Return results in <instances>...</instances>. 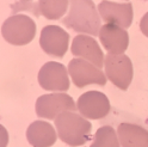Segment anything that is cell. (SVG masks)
I'll return each mask as SVG.
<instances>
[{
	"mask_svg": "<svg viewBox=\"0 0 148 147\" xmlns=\"http://www.w3.org/2000/svg\"><path fill=\"white\" fill-rule=\"evenodd\" d=\"M69 12L62 19L63 25L77 32L99 35L100 16L95 3L92 0H69Z\"/></svg>",
	"mask_w": 148,
	"mask_h": 147,
	"instance_id": "cell-1",
	"label": "cell"
},
{
	"mask_svg": "<svg viewBox=\"0 0 148 147\" xmlns=\"http://www.w3.org/2000/svg\"><path fill=\"white\" fill-rule=\"evenodd\" d=\"M58 136L72 147L85 145L91 137L92 124L75 111H64L55 118Z\"/></svg>",
	"mask_w": 148,
	"mask_h": 147,
	"instance_id": "cell-2",
	"label": "cell"
},
{
	"mask_svg": "<svg viewBox=\"0 0 148 147\" xmlns=\"http://www.w3.org/2000/svg\"><path fill=\"white\" fill-rule=\"evenodd\" d=\"M1 35L10 44L25 45L35 38L36 23L26 14H13L3 23Z\"/></svg>",
	"mask_w": 148,
	"mask_h": 147,
	"instance_id": "cell-3",
	"label": "cell"
},
{
	"mask_svg": "<svg viewBox=\"0 0 148 147\" xmlns=\"http://www.w3.org/2000/svg\"><path fill=\"white\" fill-rule=\"evenodd\" d=\"M106 77L119 90H127L133 80V63L124 54H108L104 58Z\"/></svg>",
	"mask_w": 148,
	"mask_h": 147,
	"instance_id": "cell-4",
	"label": "cell"
},
{
	"mask_svg": "<svg viewBox=\"0 0 148 147\" xmlns=\"http://www.w3.org/2000/svg\"><path fill=\"white\" fill-rule=\"evenodd\" d=\"M36 114L38 117L55 120L64 111H75L77 105L67 93H49L38 97L36 100Z\"/></svg>",
	"mask_w": 148,
	"mask_h": 147,
	"instance_id": "cell-5",
	"label": "cell"
},
{
	"mask_svg": "<svg viewBox=\"0 0 148 147\" xmlns=\"http://www.w3.org/2000/svg\"><path fill=\"white\" fill-rule=\"evenodd\" d=\"M68 73L77 87H85L91 84L104 86L106 77L100 68L84 59H72L68 63Z\"/></svg>",
	"mask_w": 148,
	"mask_h": 147,
	"instance_id": "cell-6",
	"label": "cell"
},
{
	"mask_svg": "<svg viewBox=\"0 0 148 147\" xmlns=\"http://www.w3.org/2000/svg\"><path fill=\"white\" fill-rule=\"evenodd\" d=\"M77 109L82 117L91 120H100L110 113V100L99 91H87L82 93L77 102Z\"/></svg>",
	"mask_w": 148,
	"mask_h": 147,
	"instance_id": "cell-7",
	"label": "cell"
},
{
	"mask_svg": "<svg viewBox=\"0 0 148 147\" xmlns=\"http://www.w3.org/2000/svg\"><path fill=\"white\" fill-rule=\"evenodd\" d=\"M38 82L43 90L64 92L69 89L68 69L60 62H47L38 72Z\"/></svg>",
	"mask_w": 148,
	"mask_h": 147,
	"instance_id": "cell-8",
	"label": "cell"
},
{
	"mask_svg": "<svg viewBox=\"0 0 148 147\" xmlns=\"http://www.w3.org/2000/svg\"><path fill=\"white\" fill-rule=\"evenodd\" d=\"M69 43V35L59 25H47L44 26L41 36L40 44L45 54L54 58L64 56Z\"/></svg>",
	"mask_w": 148,
	"mask_h": 147,
	"instance_id": "cell-9",
	"label": "cell"
},
{
	"mask_svg": "<svg viewBox=\"0 0 148 147\" xmlns=\"http://www.w3.org/2000/svg\"><path fill=\"white\" fill-rule=\"evenodd\" d=\"M98 12L106 24H115L127 29L133 23V5L129 4H117L101 0L98 5Z\"/></svg>",
	"mask_w": 148,
	"mask_h": 147,
	"instance_id": "cell-10",
	"label": "cell"
},
{
	"mask_svg": "<svg viewBox=\"0 0 148 147\" xmlns=\"http://www.w3.org/2000/svg\"><path fill=\"white\" fill-rule=\"evenodd\" d=\"M72 54L74 56L84 59L98 68L101 69L104 66V54L101 52L98 42L87 35H78L72 42Z\"/></svg>",
	"mask_w": 148,
	"mask_h": 147,
	"instance_id": "cell-11",
	"label": "cell"
},
{
	"mask_svg": "<svg viewBox=\"0 0 148 147\" xmlns=\"http://www.w3.org/2000/svg\"><path fill=\"white\" fill-rule=\"evenodd\" d=\"M98 36L103 47L110 54H123L129 45L128 32L125 29L115 24H104L103 26H100Z\"/></svg>",
	"mask_w": 148,
	"mask_h": 147,
	"instance_id": "cell-12",
	"label": "cell"
},
{
	"mask_svg": "<svg viewBox=\"0 0 148 147\" xmlns=\"http://www.w3.org/2000/svg\"><path fill=\"white\" fill-rule=\"evenodd\" d=\"M26 139L34 147H50L58 140L55 128L45 121L32 122L26 131Z\"/></svg>",
	"mask_w": 148,
	"mask_h": 147,
	"instance_id": "cell-13",
	"label": "cell"
},
{
	"mask_svg": "<svg viewBox=\"0 0 148 147\" xmlns=\"http://www.w3.org/2000/svg\"><path fill=\"white\" fill-rule=\"evenodd\" d=\"M118 140L122 147H148V131L134 123H119Z\"/></svg>",
	"mask_w": 148,
	"mask_h": 147,
	"instance_id": "cell-14",
	"label": "cell"
},
{
	"mask_svg": "<svg viewBox=\"0 0 148 147\" xmlns=\"http://www.w3.org/2000/svg\"><path fill=\"white\" fill-rule=\"evenodd\" d=\"M69 0H38V12L47 19L56 21L66 13Z\"/></svg>",
	"mask_w": 148,
	"mask_h": 147,
	"instance_id": "cell-15",
	"label": "cell"
},
{
	"mask_svg": "<svg viewBox=\"0 0 148 147\" xmlns=\"http://www.w3.org/2000/svg\"><path fill=\"white\" fill-rule=\"evenodd\" d=\"M90 147H119L118 135L111 126L98 128L95 134V140Z\"/></svg>",
	"mask_w": 148,
	"mask_h": 147,
	"instance_id": "cell-16",
	"label": "cell"
},
{
	"mask_svg": "<svg viewBox=\"0 0 148 147\" xmlns=\"http://www.w3.org/2000/svg\"><path fill=\"white\" fill-rule=\"evenodd\" d=\"M7 145H8V132L3 124H0V147H7Z\"/></svg>",
	"mask_w": 148,
	"mask_h": 147,
	"instance_id": "cell-17",
	"label": "cell"
},
{
	"mask_svg": "<svg viewBox=\"0 0 148 147\" xmlns=\"http://www.w3.org/2000/svg\"><path fill=\"white\" fill-rule=\"evenodd\" d=\"M140 29H141L142 34L148 37V12L142 17V19L140 22Z\"/></svg>",
	"mask_w": 148,
	"mask_h": 147,
	"instance_id": "cell-18",
	"label": "cell"
},
{
	"mask_svg": "<svg viewBox=\"0 0 148 147\" xmlns=\"http://www.w3.org/2000/svg\"><path fill=\"white\" fill-rule=\"evenodd\" d=\"M22 1H31V0H22Z\"/></svg>",
	"mask_w": 148,
	"mask_h": 147,
	"instance_id": "cell-19",
	"label": "cell"
}]
</instances>
